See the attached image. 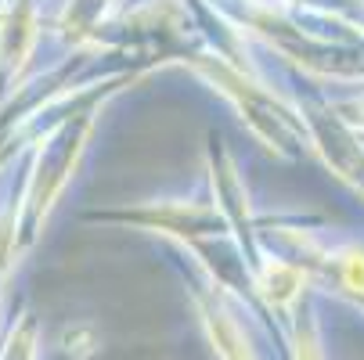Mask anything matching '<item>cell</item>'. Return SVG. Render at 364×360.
<instances>
[{
	"instance_id": "obj_1",
	"label": "cell",
	"mask_w": 364,
	"mask_h": 360,
	"mask_svg": "<svg viewBox=\"0 0 364 360\" xmlns=\"http://www.w3.org/2000/svg\"><path fill=\"white\" fill-rule=\"evenodd\" d=\"M299 285H303V278H299V271L289 267V263H267L264 278H259V288H264V295H267L274 306L292 302L296 292H299Z\"/></svg>"
},
{
	"instance_id": "obj_2",
	"label": "cell",
	"mask_w": 364,
	"mask_h": 360,
	"mask_svg": "<svg viewBox=\"0 0 364 360\" xmlns=\"http://www.w3.org/2000/svg\"><path fill=\"white\" fill-rule=\"evenodd\" d=\"M205 324H210V335H213L217 349L224 353V360H252V353L245 349V342L238 335V324L224 310H210L205 314Z\"/></svg>"
},
{
	"instance_id": "obj_3",
	"label": "cell",
	"mask_w": 364,
	"mask_h": 360,
	"mask_svg": "<svg viewBox=\"0 0 364 360\" xmlns=\"http://www.w3.org/2000/svg\"><path fill=\"white\" fill-rule=\"evenodd\" d=\"M343 274H346V281L353 285V288H364V256L353 249V252H346V260H343Z\"/></svg>"
},
{
	"instance_id": "obj_4",
	"label": "cell",
	"mask_w": 364,
	"mask_h": 360,
	"mask_svg": "<svg viewBox=\"0 0 364 360\" xmlns=\"http://www.w3.org/2000/svg\"><path fill=\"white\" fill-rule=\"evenodd\" d=\"M299 360H321V356H318V349H314V342H303V349H299Z\"/></svg>"
},
{
	"instance_id": "obj_5",
	"label": "cell",
	"mask_w": 364,
	"mask_h": 360,
	"mask_svg": "<svg viewBox=\"0 0 364 360\" xmlns=\"http://www.w3.org/2000/svg\"><path fill=\"white\" fill-rule=\"evenodd\" d=\"M357 112H360V116H357V119H364V101H360V105H357Z\"/></svg>"
}]
</instances>
